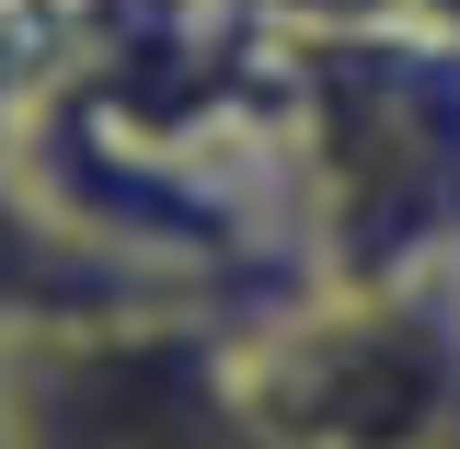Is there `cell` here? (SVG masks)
Listing matches in <instances>:
<instances>
[{
	"instance_id": "obj_1",
	"label": "cell",
	"mask_w": 460,
	"mask_h": 449,
	"mask_svg": "<svg viewBox=\"0 0 460 449\" xmlns=\"http://www.w3.org/2000/svg\"><path fill=\"white\" fill-rule=\"evenodd\" d=\"M288 196L311 288L460 277V47L402 12H323L277 35Z\"/></svg>"
},
{
	"instance_id": "obj_2",
	"label": "cell",
	"mask_w": 460,
	"mask_h": 449,
	"mask_svg": "<svg viewBox=\"0 0 460 449\" xmlns=\"http://www.w3.org/2000/svg\"><path fill=\"white\" fill-rule=\"evenodd\" d=\"M242 381L277 449H460V277L288 288L242 311Z\"/></svg>"
},
{
	"instance_id": "obj_3",
	"label": "cell",
	"mask_w": 460,
	"mask_h": 449,
	"mask_svg": "<svg viewBox=\"0 0 460 449\" xmlns=\"http://www.w3.org/2000/svg\"><path fill=\"white\" fill-rule=\"evenodd\" d=\"M12 449H277L242 381V311L138 300L12 346Z\"/></svg>"
},
{
	"instance_id": "obj_4",
	"label": "cell",
	"mask_w": 460,
	"mask_h": 449,
	"mask_svg": "<svg viewBox=\"0 0 460 449\" xmlns=\"http://www.w3.org/2000/svg\"><path fill=\"white\" fill-rule=\"evenodd\" d=\"M138 300H184V288H162L115 242H93L69 208H47L35 173L0 150V346L47 335V323H93V311H138Z\"/></svg>"
},
{
	"instance_id": "obj_5",
	"label": "cell",
	"mask_w": 460,
	"mask_h": 449,
	"mask_svg": "<svg viewBox=\"0 0 460 449\" xmlns=\"http://www.w3.org/2000/svg\"><path fill=\"white\" fill-rule=\"evenodd\" d=\"M380 12H402V23H426V35H449V47H460V0H380Z\"/></svg>"
},
{
	"instance_id": "obj_6",
	"label": "cell",
	"mask_w": 460,
	"mask_h": 449,
	"mask_svg": "<svg viewBox=\"0 0 460 449\" xmlns=\"http://www.w3.org/2000/svg\"><path fill=\"white\" fill-rule=\"evenodd\" d=\"M0 449H12V346H0Z\"/></svg>"
}]
</instances>
